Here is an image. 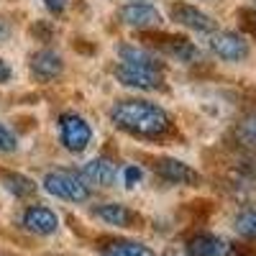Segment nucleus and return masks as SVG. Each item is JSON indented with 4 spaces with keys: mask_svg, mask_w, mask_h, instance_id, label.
<instances>
[{
    "mask_svg": "<svg viewBox=\"0 0 256 256\" xmlns=\"http://www.w3.org/2000/svg\"><path fill=\"white\" fill-rule=\"evenodd\" d=\"M28 67H31V77L36 82H54L62 77L64 72V62L56 52L52 49H38L31 54V62H28Z\"/></svg>",
    "mask_w": 256,
    "mask_h": 256,
    "instance_id": "9",
    "label": "nucleus"
},
{
    "mask_svg": "<svg viewBox=\"0 0 256 256\" xmlns=\"http://www.w3.org/2000/svg\"><path fill=\"white\" fill-rule=\"evenodd\" d=\"M123 184L126 187H134V184H138L141 182V177H144V172H141V169L136 166V164H128L126 169H123Z\"/></svg>",
    "mask_w": 256,
    "mask_h": 256,
    "instance_id": "23",
    "label": "nucleus"
},
{
    "mask_svg": "<svg viewBox=\"0 0 256 256\" xmlns=\"http://www.w3.org/2000/svg\"><path fill=\"white\" fill-rule=\"evenodd\" d=\"M44 190L67 202H84L90 198V187L84 184L82 174L64 172V169H54V172L44 177Z\"/></svg>",
    "mask_w": 256,
    "mask_h": 256,
    "instance_id": "2",
    "label": "nucleus"
},
{
    "mask_svg": "<svg viewBox=\"0 0 256 256\" xmlns=\"http://www.w3.org/2000/svg\"><path fill=\"white\" fill-rule=\"evenodd\" d=\"M236 141L241 146H248V148H256V113H248L244 116L238 123H236V131H233Z\"/></svg>",
    "mask_w": 256,
    "mask_h": 256,
    "instance_id": "18",
    "label": "nucleus"
},
{
    "mask_svg": "<svg viewBox=\"0 0 256 256\" xmlns=\"http://www.w3.org/2000/svg\"><path fill=\"white\" fill-rule=\"evenodd\" d=\"M59 141L62 146L72 154H80L90 146L92 141V126L88 123V118H82L80 113H62L59 116Z\"/></svg>",
    "mask_w": 256,
    "mask_h": 256,
    "instance_id": "3",
    "label": "nucleus"
},
{
    "mask_svg": "<svg viewBox=\"0 0 256 256\" xmlns=\"http://www.w3.org/2000/svg\"><path fill=\"white\" fill-rule=\"evenodd\" d=\"M113 77L134 90H144V92H156L164 90V74L162 70H148V67H138V64H126L118 62L113 67Z\"/></svg>",
    "mask_w": 256,
    "mask_h": 256,
    "instance_id": "4",
    "label": "nucleus"
},
{
    "mask_svg": "<svg viewBox=\"0 0 256 256\" xmlns=\"http://www.w3.org/2000/svg\"><path fill=\"white\" fill-rule=\"evenodd\" d=\"M116 177H118V166L108 156H95L82 166V180L90 184H98V187H110Z\"/></svg>",
    "mask_w": 256,
    "mask_h": 256,
    "instance_id": "14",
    "label": "nucleus"
},
{
    "mask_svg": "<svg viewBox=\"0 0 256 256\" xmlns=\"http://www.w3.org/2000/svg\"><path fill=\"white\" fill-rule=\"evenodd\" d=\"M154 172L169 184H190V187L200 184V174L195 172V169H192L190 164H184V162H180V159H172V156L156 159Z\"/></svg>",
    "mask_w": 256,
    "mask_h": 256,
    "instance_id": "7",
    "label": "nucleus"
},
{
    "mask_svg": "<svg viewBox=\"0 0 256 256\" xmlns=\"http://www.w3.org/2000/svg\"><path fill=\"white\" fill-rule=\"evenodd\" d=\"M169 16H172L174 24L192 28V31H200V34H212L216 31V20H212L208 13H202L195 6H187V3H172L169 8Z\"/></svg>",
    "mask_w": 256,
    "mask_h": 256,
    "instance_id": "10",
    "label": "nucleus"
},
{
    "mask_svg": "<svg viewBox=\"0 0 256 256\" xmlns=\"http://www.w3.org/2000/svg\"><path fill=\"white\" fill-rule=\"evenodd\" d=\"M16 148H18V138H16V134L10 131L6 123H0V152H3V154H13Z\"/></svg>",
    "mask_w": 256,
    "mask_h": 256,
    "instance_id": "21",
    "label": "nucleus"
},
{
    "mask_svg": "<svg viewBox=\"0 0 256 256\" xmlns=\"http://www.w3.org/2000/svg\"><path fill=\"white\" fill-rule=\"evenodd\" d=\"M110 120L116 128L131 134L141 141H164L172 136L174 123L164 108L156 102H148L141 98H126L118 100L110 108Z\"/></svg>",
    "mask_w": 256,
    "mask_h": 256,
    "instance_id": "1",
    "label": "nucleus"
},
{
    "mask_svg": "<svg viewBox=\"0 0 256 256\" xmlns=\"http://www.w3.org/2000/svg\"><path fill=\"white\" fill-rule=\"evenodd\" d=\"M31 36L36 41H52L54 38V26L49 20H34L31 24Z\"/></svg>",
    "mask_w": 256,
    "mask_h": 256,
    "instance_id": "22",
    "label": "nucleus"
},
{
    "mask_svg": "<svg viewBox=\"0 0 256 256\" xmlns=\"http://www.w3.org/2000/svg\"><path fill=\"white\" fill-rule=\"evenodd\" d=\"M24 228L36 233V236H52L59 228V218L54 210H49L44 205H31L24 212Z\"/></svg>",
    "mask_w": 256,
    "mask_h": 256,
    "instance_id": "13",
    "label": "nucleus"
},
{
    "mask_svg": "<svg viewBox=\"0 0 256 256\" xmlns=\"http://www.w3.org/2000/svg\"><path fill=\"white\" fill-rule=\"evenodd\" d=\"M105 256H154V251L138 241H113L105 246Z\"/></svg>",
    "mask_w": 256,
    "mask_h": 256,
    "instance_id": "17",
    "label": "nucleus"
},
{
    "mask_svg": "<svg viewBox=\"0 0 256 256\" xmlns=\"http://www.w3.org/2000/svg\"><path fill=\"white\" fill-rule=\"evenodd\" d=\"M210 49L223 62H244L248 56V44L233 31H216L210 36Z\"/></svg>",
    "mask_w": 256,
    "mask_h": 256,
    "instance_id": "6",
    "label": "nucleus"
},
{
    "mask_svg": "<svg viewBox=\"0 0 256 256\" xmlns=\"http://www.w3.org/2000/svg\"><path fill=\"white\" fill-rule=\"evenodd\" d=\"M90 212L95 220H100L105 226H113V228H138V223H141V218L136 212L120 202H100Z\"/></svg>",
    "mask_w": 256,
    "mask_h": 256,
    "instance_id": "8",
    "label": "nucleus"
},
{
    "mask_svg": "<svg viewBox=\"0 0 256 256\" xmlns=\"http://www.w3.org/2000/svg\"><path fill=\"white\" fill-rule=\"evenodd\" d=\"M144 41H148L152 46L162 49L164 54L174 56L180 62H195L200 56L198 46L192 44V41H187L184 36H169V34H141Z\"/></svg>",
    "mask_w": 256,
    "mask_h": 256,
    "instance_id": "5",
    "label": "nucleus"
},
{
    "mask_svg": "<svg viewBox=\"0 0 256 256\" xmlns=\"http://www.w3.org/2000/svg\"><path fill=\"white\" fill-rule=\"evenodd\" d=\"M44 6L52 16H62L64 8H67V0H44Z\"/></svg>",
    "mask_w": 256,
    "mask_h": 256,
    "instance_id": "25",
    "label": "nucleus"
},
{
    "mask_svg": "<svg viewBox=\"0 0 256 256\" xmlns=\"http://www.w3.org/2000/svg\"><path fill=\"white\" fill-rule=\"evenodd\" d=\"M10 77H13V70H10V64H8L6 59H0V84L10 82Z\"/></svg>",
    "mask_w": 256,
    "mask_h": 256,
    "instance_id": "26",
    "label": "nucleus"
},
{
    "mask_svg": "<svg viewBox=\"0 0 256 256\" xmlns=\"http://www.w3.org/2000/svg\"><path fill=\"white\" fill-rule=\"evenodd\" d=\"M118 20L134 28H156L162 24V13L148 3H128L118 10Z\"/></svg>",
    "mask_w": 256,
    "mask_h": 256,
    "instance_id": "11",
    "label": "nucleus"
},
{
    "mask_svg": "<svg viewBox=\"0 0 256 256\" xmlns=\"http://www.w3.org/2000/svg\"><path fill=\"white\" fill-rule=\"evenodd\" d=\"M10 36H13V24L6 16H0V44H6Z\"/></svg>",
    "mask_w": 256,
    "mask_h": 256,
    "instance_id": "24",
    "label": "nucleus"
},
{
    "mask_svg": "<svg viewBox=\"0 0 256 256\" xmlns=\"http://www.w3.org/2000/svg\"><path fill=\"white\" fill-rule=\"evenodd\" d=\"M238 24L251 38H256V8H241L238 10Z\"/></svg>",
    "mask_w": 256,
    "mask_h": 256,
    "instance_id": "20",
    "label": "nucleus"
},
{
    "mask_svg": "<svg viewBox=\"0 0 256 256\" xmlns=\"http://www.w3.org/2000/svg\"><path fill=\"white\" fill-rule=\"evenodd\" d=\"M187 256H230L233 244L212 236V233H192L184 244Z\"/></svg>",
    "mask_w": 256,
    "mask_h": 256,
    "instance_id": "12",
    "label": "nucleus"
},
{
    "mask_svg": "<svg viewBox=\"0 0 256 256\" xmlns=\"http://www.w3.org/2000/svg\"><path fill=\"white\" fill-rule=\"evenodd\" d=\"M0 256H3V254H0Z\"/></svg>",
    "mask_w": 256,
    "mask_h": 256,
    "instance_id": "27",
    "label": "nucleus"
},
{
    "mask_svg": "<svg viewBox=\"0 0 256 256\" xmlns=\"http://www.w3.org/2000/svg\"><path fill=\"white\" fill-rule=\"evenodd\" d=\"M118 56H120V62H126V64H138V67H148V70H162V67H164V62H162L154 52H148L146 46L120 44V46H118Z\"/></svg>",
    "mask_w": 256,
    "mask_h": 256,
    "instance_id": "15",
    "label": "nucleus"
},
{
    "mask_svg": "<svg viewBox=\"0 0 256 256\" xmlns=\"http://www.w3.org/2000/svg\"><path fill=\"white\" fill-rule=\"evenodd\" d=\"M0 180H3V184H6V190L10 192V195H16V198H34L36 192H38V184L31 180V177H26V174H18V172H0Z\"/></svg>",
    "mask_w": 256,
    "mask_h": 256,
    "instance_id": "16",
    "label": "nucleus"
},
{
    "mask_svg": "<svg viewBox=\"0 0 256 256\" xmlns=\"http://www.w3.org/2000/svg\"><path fill=\"white\" fill-rule=\"evenodd\" d=\"M233 228H236V233H238L241 238L256 241V210H244L241 216H236Z\"/></svg>",
    "mask_w": 256,
    "mask_h": 256,
    "instance_id": "19",
    "label": "nucleus"
}]
</instances>
